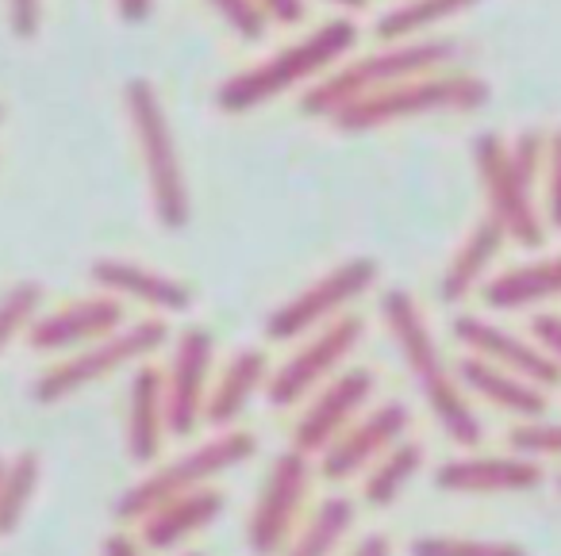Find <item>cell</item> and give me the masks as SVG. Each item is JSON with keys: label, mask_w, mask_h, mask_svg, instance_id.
<instances>
[{"label": "cell", "mask_w": 561, "mask_h": 556, "mask_svg": "<svg viewBox=\"0 0 561 556\" xmlns=\"http://www.w3.org/2000/svg\"><path fill=\"white\" fill-rule=\"evenodd\" d=\"M381 315L389 326L392 341H397L400 357H404L408 372L420 384L423 399L431 403L438 426L450 433L458 445H477L481 441V418H477L473 403L466 399V387L458 384L450 369H446L443 354H438V341L431 334L427 318H423L420 303L404 292V288H389L381 296Z\"/></svg>", "instance_id": "2"}, {"label": "cell", "mask_w": 561, "mask_h": 556, "mask_svg": "<svg viewBox=\"0 0 561 556\" xmlns=\"http://www.w3.org/2000/svg\"><path fill=\"white\" fill-rule=\"evenodd\" d=\"M119 326H124V303L116 296L101 292L70 303V308L50 311V315H39L27 326V341L39 354H62V349L93 346V341L116 334Z\"/></svg>", "instance_id": "16"}, {"label": "cell", "mask_w": 561, "mask_h": 556, "mask_svg": "<svg viewBox=\"0 0 561 556\" xmlns=\"http://www.w3.org/2000/svg\"><path fill=\"white\" fill-rule=\"evenodd\" d=\"M124 108L127 119H131L135 147H139L158 223L165 231H185L188 219H193V200H188V181L185 170H181V154L178 142H173V127L170 116H165L162 96L147 78H135L124 89Z\"/></svg>", "instance_id": "5"}, {"label": "cell", "mask_w": 561, "mask_h": 556, "mask_svg": "<svg viewBox=\"0 0 561 556\" xmlns=\"http://www.w3.org/2000/svg\"><path fill=\"white\" fill-rule=\"evenodd\" d=\"M323 4H331V9H339V12H351V16L369 9V0H323Z\"/></svg>", "instance_id": "41"}, {"label": "cell", "mask_w": 561, "mask_h": 556, "mask_svg": "<svg viewBox=\"0 0 561 556\" xmlns=\"http://www.w3.org/2000/svg\"><path fill=\"white\" fill-rule=\"evenodd\" d=\"M412 556H527L515 541H481V537H450V533H427L412 541Z\"/></svg>", "instance_id": "30"}, {"label": "cell", "mask_w": 561, "mask_h": 556, "mask_svg": "<svg viewBox=\"0 0 561 556\" xmlns=\"http://www.w3.org/2000/svg\"><path fill=\"white\" fill-rule=\"evenodd\" d=\"M369 395H374V372L369 369H346L339 377H331L320 387V395L308 403L305 418L297 422V438H293L297 445L293 449H300L308 456L323 453L358 418V410L369 403Z\"/></svg>", "instance_id": "15"}, {"label": "cell", "mask_w": 561, "mask_h": 556, "mask_svg": "<svg viewBox=\"0 0 561 556\" xmlns=\"http://www.w3.org/2000/svg\"><path fill=\"white\" fill-rule=\"evenodd\" d=\"M454 58H458V43L454 39L385 43V50H377V55L354 58V62L323 73V78L308 89L300 104H305L308 116L331 119L351 101H362V96H369V93H381V89L400 85V81H408V78L450 70Z\"/></svg>", "instance_id": "3"}, {"label": "cell", "mask_w": 561, "mask_h": 556, "mask_svg": "<svg viewBox=\"0 0 561 556\" xmlns=\"http://www.w3.org/2000/svg\"><path fill=\"white\" fill-rule=\"evenodd\" d=\"M188 556H201V553H188Z\"/></svg>", "instance_id": "43"}, {"label": "cell", "mask_w": 561, "mask_h": 556, "mask_svg": "<svg viewBox=\"0 0 561 556\" xmlns=\"http://www.w3.org/2000/svg\"><path fill=\"white\" fill-rule=\"evenodd\" d=\"M254 449H257V441L250 438V433H219V438L204 441L201 449L178 456V461H170L165 468L150 472L147 479H139L135 487H127L116 502V518H124V522H139V518H147L150 510L162 507V502L178 499V495H185V491H196V487H204L211 476H219V472L250 461Z\"/></svg>", "instance_id": "7"}, {"label": "cell", "mask_w": 561, "mask_h": 556, "mask_svg": "<svg viewBox=\"0 0 561 556\" xmlns=\"http://www.w3.org/2000/svg\"><path fill=\"white\" fill-rule=\"evenodd\" d=\"M39 453H20L12 461H4L0 472V537H9L27 514V502L35 499V487H39Z\"/></svg>", "instance_id": "28"}, {"label": "cell", "mask_w": 561, "mask_h": 556, "mask_svg": "<svg viewBox=\"0 0 561 556\" xmlns=\"http://www.w3.org/2000/svg\"><path fill=\"white\" fill-rule=\"evenodd\" d=\"M512 449L523 456H558L561 453V422H527L512 433Z\"/></svg>", "instance_id": "32"}, {"label": "cell", "mask_w": 561, "mask_h": 556, "mask_svg": "<svg viewBox=\"0 0 561 556\" xmlns=\"http://www.w3.org/2000/svg\"><path fill=\"white\" fill-rule=\"evenodd\" d=\"M257 9L265 12V20H273V24H300L308 12L305 0H257Z\"/></svg>", "instance_id": "37"}, {"label": "cell", "mask_w": 561, "mask_h": 556, "mask_svg": "<svg viewBox=\"0 0 561 556\" xmlns=\"http://www.w3.org/2000/svg\"><path fill=\"white\" fill-rule=\"evenodd\" d=\"M208 9L227 24V32L239 35L242 43H262L270 32V20L257 9V0H208Z\"/></svg>", "instance_id": "31"}, {"label": "cell", "mask_w": 561, "mask_h": 556, "mask_svg": "<svg viewBox=\"0 0 561 556\" xmlns=\"http://www.w3.org/2000/svg\"><path fill=\"white\" fill-rule=\"evenodd\" d=\"M312 484V461L300 449H285V453L273 461L265 487L257 495L254 510H250L247 522V545L257 556H273L289 545V530L300 514V502Z\"/></svg>", "instance_id": "11"}, {"label": "cell", "mask_w": 561, "mask_h": 556, "mask_svg": "<svg viewBox=\"0 0 561 556\" xmlns=\"http://www.w3.org/2000/svg\"><path fill=\"white\" fill-rule=\"evenodd\" d=\"M507 154H512L515 170H519L523 177H527L530 185H535L538 173H542V165H546V135L523 131L515 142H507Z\"/></svg>", "instance_id": "34"}, {"label": "cell", "mask_w": 561, "mask_h": 556, "mask_svg": "<svg viewBox=\"0 0 561 556\" xmlns=\"http://www.w3.org/2000/svg\"><path fill=\"white\" fill-rule=\"evenodd\" d=\"M458 384L481 395V399H489L492 407L507 410V415L530 418V422L546 415V387L530 384V380L515 377V372L496 369V364L481 361V357H466L458 364Z\"/></svg>", "instance_id": "20"}, {"label": "cell", "mask_w": 561, "mask_h": 556, "mask_svg": "<svg viewBox=\"0 0 561 556\" xmlns=\"http://www.w3.org/2000/svg\"><path fill=\"white\" fill-rule=\"evenodd\" d=\"M561 296V254L542 257V262L515 265L484 285V303L492 311H523L535 303L558 300Z\"/></svg>", "instance_id": "23"}, {"label": "cell", "mask_w": 561, "mask_h": 556, "mask_svg": "<svg viewBox=\"0 0 561 556\" xmlns=\"http://www.w3.org/2000/svg\"><path fill=\"white\" fill-rule=\"evenodd\" d=\"M104 556H142V548L135 545L127 533H112V537H104Z\"/></svg>", "instance_id": "39"}, {"label": "cell", "mask_w": 561, "mask_h": 556, "mask_svg": "<svg viewBox=\"0 0 561 556\" xmlns=\"http://www.w3.org/2000/svg\"><path fill=\"white\" fill-rule=\"evenodd\" d=\"M530 334H535V346L561 369V315H553V311L535 315L530 318Z\"/></svg>", "instance_id": "35"}, {"label": "cell", "mask_w": 561, "mask_h": 556, "mask_svg": "<svg viewBox=\"0 0 561 556\" xmlns=\"http://www.w3.org/2000/svg\"><path fill=\"white\" fill-rule=\"evenodd\" d=\"M420 468H423V445H415V441H397V445L369 468L366 502L369 507H389V502H397L400 491L412 484Z\"/></svg>", "instance_id": "26"}, {"label": "cell", "mask_w": 561, "mask_h": 556, "mask_svg": "<svg viewBox=\"0 0 561 556\" xmlns=\"http://www.w3.org/2000/svg\"><path fill=\"white\" fill-rule=\"evenodd\" d=\"M0 472H4V456H0Z\"/></svg>", "instance_id": "42"}, {"label": "cell", "mask_w": 561, "mask_h": 556, "mask_svg": "<svg viewBox=\"0 0 561 556\" xmlns=\"http://www.w3.org/2000/svg\"><path fill=\"white\" fill-rule=\"evenodd\" d=\"M224 510V495L211 491V487H196V491H185L178 499L154 507L142 522V541L150 548H173L185 537H193L196 530L211 522V518Z\"/></svg>", "instance_id": "21"}, {"label": "cell", "mask_w": 561, "mask_h": 556, "mask_svg": "<svg viewBox=\"0 0 561 556\" xmlns=\"http://www.w3.org/2000/svg\"><path fill=\"white\" fill-rule=\"evenodd\" d=\"M354 525V507L343 495H331L320 502V510L312 514V522L305 525V533H297L285 556H331L343 541V533H351Z\"/></svg>", "instance_id": "27"}, {"label": "cell", "mask_w": 561, "mask_h": 556, "mask_svg": "<svg viewBox=\"0 0 561 556\" xmlns=\"http://www.w3.org/2000/svg\"><path fill=\"white\" fill-rule=\"evenodd\" d=\"M412 415L404 403H381L377 410H369L366 418L351 422L328 449L320 453V468L328 479H346L366 472L369 464H377L389 453L397 441H404Z\"/></svg>", "instance_id": "13"}, {"label": "cell", "mask_w": 561, "mask_h": 556, "mask_svg": "<svg viewBox=\"0 0 561 556\" xmlns=\"http://www.w3.org/2000/svg\"><path fill=\"white\" fill-rule=\"evenodd\" d=\"M362 334H366V323L358 315H339L335 323L320 326L289 361L265 380V395H270L273 407H293L305 395H312L323 380L335 377L339 364L358 349Z\"/></svg>", "instance_id": "10"}, {"label": "cell", "mask_w": 561, "mask_h": 556, "mask_svg": "<svg viewBox=\"0 0 561 556\" xmlns=\"http://www.w3.org/2000/svg\"><path fill=\"white\" fill-rule=\"evenodd\" d=\"M473 165L481 177L484 200H489V219L512 239L515 246H542V216L535 208V185L515 170L507 142L500 135H477L473 142Z\"/></svg>", "instance_id": "8"}, {"label": "cell", "mask_w": 561, "mask_h": 556, "mask_svg": "<svg viewBox=\"0 0 561 556\" xmlns=\"http://www.w3.org/2000/svg\"><path fill=\"white\" fill-rule=\"evenodd\" d=\"M165 338H170V331H165V323H158V318H142V323H135V326H119V331L108 334V338L73 349L66 361L50 364V369L35 380L32 399L43 403V407L70 399V395H78L81 387L96 384V380L112 377V372L124 369V364L142 361V357H150L154 349H162Z\"/></svg>", "instance_id": "6"}, {"label": "cell", "mask_w": 561, "mask_h": 556, "mask_svg": "<svg viewBox=\"0 0 561 556\" xmlns=\"http://www.w3.org/2000/svg\"><path fill=\"white\" fill-rule=\"evenodd\" d=\"M500 250H504V231H500L492 219H481V223L466 234V242L458 246V254L450 257L443 280H438L443 303L466 300V296L484 280V273H489V265L500 257Z\"/></svg>", "instance_id": "24"}, {"label": "cell", "mask_w": 561, "mask_h": 556, "mask_svg": "<svg viewBox=\"0 0 561 556\" xmlns=\"http://www.w3.org/2000/svg\"><path fill=\"white\" fill-rule=\"evenodd\" d=\"M116 12L124 24H147L154 12V0H116Z\"/></svg>", "instance_id": "38"}, {"label": "cell", "mask_w": 561, "mask_h": 556, "mask_svg": "<svg viewBox=\"0 0 561 556\" xmlns=\"http://www.w3.org/2000/svg\"><path fill=\"white\" fill-rule=\"evenodd\" d=\"M165 380L158 369L142 364L131 380V395H127V453L135 464H150L162 453L165 438Z\"/></svg>", "instance_id": "19"}, {"label": "cell", "mask_w": 561, "mask_h": 556, "mask_svg": "<svg viewBox=\"0 0 561 556\" xmlns=\"http://www.w3.org/2000/svg\"><path fill=\"white\" fill-rule=\"evenodd\" d=\"M546 219L561 231V127L546 139Z\"/></svg>", "instance_id": "33"}, {"label": "cell", "mask_w": 561, "mask_h": 556, "mask_svg": "<svg viewBox=\"0 0 561 556\" xmlns=\"http://www.w3.org/2000/svg\"><path fill=\"white\" fill-rule=\"evenodd\" d=\"M558 487H561V476H558Z\"/></svg>", "instance_id": "44"}, {"label": "cell", "mask_w": 561, "mask_h": 556, "mask_svg": "<svg viewBox=\"0 0 561 556\" xmlns=\"http://www.w3.org/2000/svg\"><path fill=\"white\" fill-rule=\"evenodd\" d=\"M481 104H489V85L481 78L458 70H435L389 85L381 93H369L362 101H351L331 116V124L343 135H366L377 131V127L438 116V112H473Z\"/></svg>", "instance_id": "4"}, {"label": "cell", "mask_w": 561, "mask_h": 556, "mask_svg": "<svg viewBox=\"0 0 561 556\" xmlns=\"http://www.w3.org/2000/svg\"><path fill=\"white\" fill-rule=\"evenodd\" d=\"M389 553H392V545L385 537H366L354 548V556H389Z\"/></svg>", "instance_id": "40"}, {"label": "cell", "mask_w": 561, "mask_h": 556, "mask_svg": "<svg viewBox=\"0 0 561 556\" xmlns=\"http://www.w3.org/2000/svg\"><path fill=\"white\" fill-rule=\"evenodd\" d=\"M477 0H400L389 12H381L374 32L381 43H412L431 27L446 24L450 16H461Z\"/></svg>", "instance_id": "25"}, {"label": "cell", "mask_w": 561, "mask_h": 556, "mask_svg": "<svg viewBox=\"0 0 561 556\" xmlns=\"http://www.w3.org/2000/svg\"><path fill=\"white\" fill-rule=\"evenodd\" d=\"M39 308H43V285L35 280H24V285L9 288V292L0 296V354L27 334V326L39 318Z\"/></svg>", "instance_id": "29"}, {"label": "cell", "mask_w": 561, "mask_h": 556, "mask_svg": "<svg viewBox=\"0 0 561 556\" xmlns=\"http://www.w3.org/2000/svg\"><path fill=\"white\" fill-rule=\"evenodd\" d=\"M358 43V27L351 20H328L316 32H308L305 39L280 47L277 55H270L265 62L250 66V70L227 78L216 89V108L227 116H247V112L262 108V104L277 101V96L293 93V89L308 85V81L331 73Z\"/></svg>", "instance_id": "1"}, {"label": "cell", "mask_w": 561, "mask_h": 556, "mask_svg": "<svg viewBox=\"0 0 561 556\" xmlns=\"http://www.w3.org/2000/svg\"><path fill=\"white\" fill-rule=\"evenodd\" d=\"M89 277L101 292L116 296V300L147 303V308L165 311V315H181V311L193 308V288L181 285L178 277L150 269V265L127 262V257H101V262H93Z\"/></svg>", "instance_id": "17"}, {"label": "cell", "mask_w": 561, "mask_h": 556, "mask_svg": "<svg viewBox=\"0 0 561 556\" xmlns=\"http://www.w3.org/2000/svg\"><path fill=\"white\" fill-rule=\"evenodd\" d=\"M43 20V0H9V24L16 39H35Z\"/></svg>", "instance_id": "36"}, {"label": "cell", "mask_w": 561, "mask_h": 556, "mask_svg": "<svg viewBox=\"0 0 561 556\" xmlns=\"http://www.w3.org/2000/svg\"><path fill=\"white\" fill-rule=\"evenodd\" d=\"M270 380V361H265L262 349H242L227 361V369L219 372L216 387L208 392V403H204V418L211 426H231L234 418L247 410V403L254 399L257 392Z\"/></svg>", "instance_id": "22"}, {"label": "cell", "mask_w": 561, "mask_h": 556, "mask_svg": "<svg viewBox=\"0 0 561 556\" xmlns=\"http://www.w3.org/2000/svg\"><path fill=\"white\" fill-rule=\"evenodd\" d=\"M454 338L469 349V357H481V361L496 364L504 372L530 380L538 387H558L561 369L535 346V341L519 338V334L504 331V326L489 323V318L477 315H458L454 318Z\"/></svg>", "instance_id": "14"}, {"label": "cell", "mask_w": 561, "mask_h": 556, "mask_svg": "<svg viewBox=\"0 0 561 556\" xmlns=\"http://www.w3.org/2000/svg\"><path fill=\"white\" fill-rule=\"evenodd\" d=\"M374 285H377L374 257H351V262L323 273L320 280H312L305 292H297L293 300L280 303V308L265 318V338H273V341L305 338V334L335 323V318L343 315L354 300H362Z\"/></svg>", "instance_id": "9"}, {"label": "cell", "mask_w": 561, "mask_h": 556, "mask_svg": "<svg viewBox=\"0 0 561 556\" xmlns=\"http://www.w3.org/2000/svg\"><path fill=\"white\" fill-rule=\"evenodd\" d=\"M211 334L204 326H188L173 346V361L165 372V426L170 433L185 438L196 430L208 403V377H211Z\"/></svg>", "instance_id": "12"}, {"label": "cell", "mask_w": 561, "mask_h": 556, "mask_svg": "<svg viewBox=\"0 0 561 556\" xmlns=\"http://www.w3.org/2000/svg\"><path fill=\"white\" fill-rule=\"evenodd\" d=\"M435 484L443 491H530L542 484V468L535 456H469L450 461L435 472Z\"/></svg>", "instance_id": "18"}]
</instances>
